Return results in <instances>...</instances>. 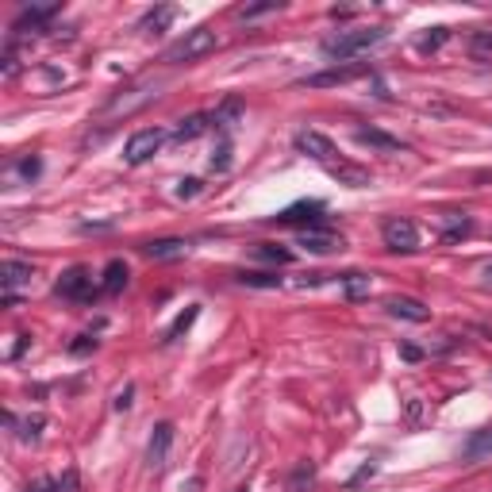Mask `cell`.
<instances>
[{"mask_svg": "<svg viewBox=\"0 0 492 492\" xmlns=\"http://www.w3.org/2000/svg\"><path fill=\"white\" fill-rule=\"evenodd\" d=\"M215 46H220V35H215L212 27H193V31H185L181 39L162 54V62L185 65V62H196V58H204V54H212Z\"/></svg>", "mask_w": 492, "mask_h": 492, "instance_id": "6da1fadb", "label": "cell"}, {"mask_svg": "<svg viewBox=\"0 0 492 492\" xmlns=\"http://www.w3.org/2000/svg\"><path fill=\"white\" fill-rule=\"evenodd\" d=\"M385 35H389L385 27H358V31H343V35H335V39H323V54H327V58L346 62V58H354V54L369 50V46L385 43Z\"/></svg>", "mask_w": 492, "mask_h": 492, "instance_id": "7a4b0ae2", "label": "cell"}, {"mask_svg": "<svg viewBox=\"0 0 492 492\" xmlns=\"http://www.w3.org/2000/svg\"><path fill=\"white\" fill-rule=\"evenodd\" d=\"M362 77H373V65L369 62H350V65H331V70H319V73H308L304 89H331V85H350V81H362Z\"/></svg>", "mask_w": 492, "mask_h": 492, "instance_id": "3957f363", "label": "cell"}, {"mask_svg": "<svg viewBox=\"0 0 492 492\" xmlns=\"http://www.w3.org/2000/svg\"><path fill=\"white\" fill-rule=\"evenodd\" d=\"M166 131L162 127H143V131H135V135L127 139V146H123V162L127 166H143L150 162V158L158 154V150L166 146Z\"/></svg>", "mask_w": 492, "mask_h": 492, "instance_id": "277c9868", "label": "cell"}, {"mask_svg": "<svg viewBox=\"0 0 492 492\" xmlns=\"http://www.w3.org/2000/svg\"><path fill=\"white\" fill-rule=\"evenodd\" d=\"M323 215H327V204H323V200H300V204H289L285 212H277V215H273V223L316 231V227H327Z\"/></svg>", "mask_w": 492, "mask_h": 492, "instance_id": "5b68a950", "label": "cell"}, {"mask_svg": "<svg viewBox=\"0 0 492 492\" xmlns=\"http://www.w3.org/2000/svg\"><path fill=\"white\" fill-rule=\"evenodd\" d=\"M381 239L389 250L396 254H412L415 246H419V227H415L412 220H400V215H392V220L381 223Z\"/></svg>", "mask_w": 492, "mask_h": 492, "instance_id": "8992f818", "label": "cell"}, {"mask_svg": "<svg viewBox=\"0 0 492 492\" xmlns=\"http://www.w3.org/2000/svg\"><path fill=\"white\" fill-rule=\"evenodd\" d=\"M292 146H296V154H304V158H311V162H319V166L338 162V150H335V143H331L327 135H319V131H296Z\"/></svg>", "mask_w": 492, "mask_h": 492, "instance_id": "52a82bcc", "label": "cell"}, {"mask_svg": "<svg viewBox=\"0 0 492 492\" xmlns=\"http://www.w3.org/2000/svg\"><path fill=\"white\" fill-rule=\"evenodd\" d=\"M173 439H177V427H173L169 419L154 423V431H150V442H146V466H150V469H166L169 450H173Z\"/></svg>", "mask_w": 492, "mask_h": 492, "instance_id": "ba28073f", "label": "cell"}, {"mask_svg": "<svg viewBox=\"0 0 492 492\" xmlns=\"http://www.w3.org/2000/svg\"><path fill=\"white\" fill-rule=\"evenodd\" d=\"M54 292L65 296V300H92V273L85 266H70L58 281H54Z\"/></svg>", "mask_w": 492, "mask_h": 492, "instance_id": "9c48e42d", "label": "cell"}, {"mask_svg": "<svg viewBox=\"0 0 492 492\" xmlns=\"http://www.w3.org/2000/svg\"><path fill=\"white\" fill-rule=\"evenodd\" d=\"M458 458L466 461V466H477V461H492V423L477 427L466 442H461V454H458Z\"/></svg>", "mask_w": 492, "mask_h": 492, "instance_id": "30bf717a", "label": "cell"}, {"mask_svg": "<svg viewBox=\"0 0 492 492\" xmlns=\"http://www.w3.org/2000/svg\"><path fill=\"white\" fill-rule=\"evenodd\" d=\"M385 311L396 316V319H408V323H427L431 319V308L415 296H389L385 300Z\"/></svg>", "mask_w": 492, "mask_h": 492, "instance_id": "8fae6325", "label": "cell"}, {"mask_svg": "<svg viewBox=\"0 0 492 492\" xmlns=\"http://www.w3.org/2000/svg\"><path fill=\"white\" fill-rule=\"evenodd\" d=\"M58 12H62L58 4H31V8H23V12H20V20L12 23V39H16V35H23L27 27H31V31H43V27L50 23Z\"/></svg>", "mask_w": 492, "mask_h": 492, "instance_id": "7c38bea8", "label": "cell"}, {"mask_svg": "<svg viewBox=\"0 0 492 492\" xmlns=\"http://www.w3.org/2000/svg\"><path fill=\"white\" fill-rule=\"evenodd\" d=\"M354 143H358V146H369V150H385V154L408 150V143H404V139L389 135V131H377V127H358V131H354Z\"/></svg>", "mask_w": 492, "mask_h": 492, "instance_id": "4fadbf2b", "label": "cell"}, {"mask_svg": "<svg viewBox=\"0 0 492 492\" xmlns=\"http://www.w3.org/2000/svg\"><path fill=\"white\" fill-rule=\"evenodd\" d=\"M296 246H304L308 254H335V250H343V235L327 231V227H316V231H300Z\"/></svg>", "mask_w": 492, "mask_h": 492, "instance_id": "5bb4252c", "label": "cell"}, {"mask_svg": "<svg viewBox=\"0 0 492 492\" xmlns=\"http://www.w3.org/2000/svg\"><path fill=\"white\" fill-rule=\"evenodd\" d=\"M323 169H327L331 177H335L338 185H346V188H365L369 181H373L365 166H358V162H343V158H338V162H331V166H323Z\"/></svg>", "mask_w": 492, "mask_h": 492, "instance_id": "9a60e30c", "label": "cell"}, {"mask_svg": "<svg viewBox=\"0 0 492 492\" xmlns=\"http://www.w3.org/2000/svg\"><path fill=\"white\" fill-rule=\"evenodd\" d=\"M35 269L27 266V262H0V289L4 292H16L23 285H31Z\"/></svg>", "mask_w": 492, "mask_h": 492, "instance_id": "2e32d148", "label": "cell"}, {"mask_svg": "<svg viewBox=\"0 0 492 492\" xmlns=\"http://www.w3.org/2000/svg\"><path fill=\"white\" fill-rule=\"evenodd\" d=\"M208 127H212V116H200V112H196V116H185V119L173 127V135H169V143L185 146V143H193V139H200Z\"/></svg>", "mask_w": 492, "mask_h": 492, "instance_id": "e0dca14e", "label": "cell"}, {"mask_svg": "<svg viewBox=\"0 0 492 492\" xmlns=\"http://www.w3.org/2000/svg\"><path fill=\"white\" fill-rule=\"evenodd\" d=\"M127 277H131L127 262H123V258H112L108 266H104L100 292H104V296H116V292H123V289H127Z\"/></svg>", "mask_w": 492, "mask_h": 492, "instance_id": "ac0fdd59", "label": "cell"}, {"mask_svg": "<svg viewBox=\"0 0 492 492\" xmlns=\"http://www.w3.org/2000/svg\"><path fill=\"white\" fill-rule=\"evenodd\" d=\"M143 254L154 262H169V258H185L188 254V239H154L143 242Z\"/></svg>", "mask_w": 492, "mask_h": 492, "instance_id": "d6986e66", "label": "cell"}, {"mask_svg": "<svg viewBox=\"0 0 492 492\" xmlns=\"http://www.w3.org/2000/svg\"><path fill=\"white\" fill-rule=\"evenodd\" d=\"M239 116H242V100L239 97H227L220 108L212 112V127L220 131V135H231V127L239 123Z\"/></svg>", "mask_w": 492, "mask_h": 492, "instance_id": "ffe728a7", "label": "cell"}, {"mask_svg": "<svg viewBox=\"0 0 492 492\" xmlns=\"http://www.w3.org/2000/svg\"><path fill=\"white\" fill-rule=\"evenodd\" d=\"M177 20V8L173 4H158V8H150V12L143 16V20H139V31H166L169 23Z\"/></svg>", "mask_w": 492, "mask_h": 492, "instance_id": "44dd1931", "label": "cell"}, {"mask_svg": "<svg viewBox=\"0 0 492 492\" xmlns=\"http://www.w3.org/2000/svg\"><path fill=\"white\" fill-rule=\"evenodd\" d=\"M196 319H200V304H188V308L181 311V316H177L173 323H169V331L162 335V343H166V346H169V343H177L181 335H188V331H193Z\"/></svg>", "mask_w": 492, "mask_h": 492, "instance_id": "7402d4cb", "label": "cell"}, {"mask_svg": "<svg viewBox=\"0 0 492 492\" xmlns=\"http://www.w3.org/2000/svg\"><path fill=\"white\" fill-rule=\"evenodd\" d=\"M442 242H461L466 235H473V220L469 215H458V212H446L442 215Z\"/></svg>", "mask_w": 492, "mask_h": 492, "instance_id": "603a6c76", "label": "cell"}, {"mask_svg": "<svg viewBox=\"0 0 492 492\" xmlns=\"http://www.w3.org/2000/svg\"><path fill=\"white\" fill-rule=\"evenodd\" d=\"M343 292H346V300H365L369 296V289H373V281H369V273H343Z\"/></svg>", "mask_w": 492, "mask_h": 492, "instance_id": "cb8c5ba5", "label": "cell"}, {"mask_svg": "<svg viewBox=\"0 0 492 492\" xmlns=\"http://www.w3.org/2000/svg\"><path fill=\"white\" fill-rule=\"evenodd\" d=\"M250 254L258 262H273V266H289V262H292V250H289V246H277V242H258Z\"/></svg>", "mask_w": 492, "mask_h": 492, "instance_id": "d4e9b609", "label": "cell"}, {"mask_svg": "<svg viewBox=\"0 0 492 492\" xmlns=\"http://www.w3.org/2000/svg\"><path fill=\"white\" fill-rule=\"evenodd\" d=\"M400 419L408 423V427H423L427 423V400H419V396H408V400L400 404Z\"/></svg>", "mask_w": 492, "mask_h": 492, "instance_id": "484cf974", "label": "cell"}, {"mask_svg": "<svg viewBox=\"0 0 492 492\" xmlns=\"http://www.w3.org/2000/svg\"><path fill=\"white\" fill-rule=\"evenodd\" d=\"M446 43H450V27H431V31L415 43V50H419V54H434V50H442Z\"/></svg>", "mask_w": 492, "mask_h": 492, "instance_id": "4316f807", "label": "cell"}, {"mask_svg": "<svg viewBox=\"0 0 492 492\" xmlns=\"http://www.w3.org/2000/svg\"><path fill=\"white\" fill-rule=\"evenodd\" d=\"M235 281L246 285V289H281L277 273H235Z\"/></svg>", "mask_w": 492, "mask_h": 492, "instance_id": "83f0119b", "label": "cell"}, {"mask_svg": "<svg viewBox=\"0 0 492 492\" xmlns=\"http://www.w3.org/2000/svg\"><path fill=\"white\" fill-rule=\"evenodd\" d=\"M208 166H212L215 173H227V169H231V135H223V139H220V146L212 150Z\"/></svg>", "mask_w": 492, "mask_h": 492, "instance_id": "f1b7e54d", "label": "cell"}, {"mask_svg": "<svg viewBox=\"0 0 492 492\" xmlns=\"http://www.w3.org/2000/svg\"><path fill=\"white\" fill-rule=\"evenodd\" d=\"M16 427H20V439H23V442H39V434H43V427H46V415L35 412V415H27L23 423H16Z\"/></svg>", "mask_w": 492, "mask_h": 492, "instance_id": "f546056e", "label": "cell"}, {"mask_svg": "<svg viewBox=\"0 0 492 492\" xmlns=\"http://www.w3.org/2000/svg\"><path fill=\"white\" fill-rule=\"evenodd\" d=\"M311 481H316V466H311V461H300V466L292 469V477H289V492H304Z\"/></svg>", "mask_w": 492, "mask_h": 492, "instance_id": "4dcf8cb0", "label": "cell"}, {"mask_svg": "<svg viewBox=\"0 0 492 492\" xmlns=\"http://www.w3.org/2000/svg\"><path fill=\"white\" fill-rule=\"evenodd\" d=\"M469 50L481 54V58H492V31L481 27V31H469Z\"/></svg>", "mask_w": 492, "mask_h": 492, "instance_id": "1f68e13d", "label": "cell"}, {"mask_svg": "<svg viewBox=\"0 0 492 492\" xmlns=\"http://www.w3.org/2000/svg\"><path fill=\"white\" fill-rule=\"evenodd\" d=\"M16 173H20L23 181H35V177L43 173V158H35V154H27V158H20V162H16Z\"/></svg>", "mask_w": 492, "mask_h": 492, "instance_id": "d6a6232c", "label": "cell"}, {"mask_svg": "<svg viewBox=\"0 0 492 492\" xmlns=\"http://www.w3.org/2000/svg\"><path fill=\"white\" fill-rule=\"evenodd\" d=\"M373 477H377V461H365V466H362V469H358V473H354V477H350V481H346V488H350V492H354L358 485H365V481H373Z\"/></svg>", "mask_w": 492, "mask_h": 492, "instance_id": "836d02e7", "label": "cell"}, {"mask_svg": "<svg viewBox=\"0 0 492 492\" xmlns=\"http://www.w3.org/2000/svg\"><path fill=\"white\" fill-rule=\"evenodd\" d=\"M92 350H97V338H92V335H77L70 343V354L73 358H85V354H92Z\"/></svg>", "mask_w": 492, "mask_h": 492, "instance_id": "e575fe53", "label": "cell"}, {"mask_svg": "<svg viewBox=\"0 0 492 492\" xmlns=\"http://www.w3.org/2000/svg\"><path fill=\"white\" fill-rule=\"evenodd\" d=\"M200 177H185L181 185H177V200H193V196H200Z\"/></svg>", "mask_w": 492, "mask_h": 492, "instance_id": "d590c367", "label": "cell"}, {"mask_svg": "<svg viewBox=\"0 0 492 492\" xmlns=\"http://www.w3.org/2000/svg\"><path fill=\"white\" fill-rule=\"evenodd\" d=\"M327 281H331V273H304V277L292 281V289H319V285H327Z\"/></svg>", "mask_w": 492, "mask_h": 492, "instance_id": "8d00e7d4", "label": "cell"}, {"mask_svg": "<svg viewBox=\"0 0 492 492\" xmlns=\"http://www.w3.org/2000/svg\"><path fill=\"white\" fill-rule=\"evenodd\" d=\"M54 492H81V477H77V469H65L62 477H58V488Z\"/></svg>", "mask_w": 492, "mask_h": 492, "instance_id": "74e56055", "label": "cell"}, {"mask_svg": "<svg viewBox=\"0 0 492 492\" xmlns=\"http://www.w3.org/2000/svg\"><path fill=\"white\" fill-rule=\"evenodd\" d=\"M277 0H269V4H254V8H242L239 12V20H254V16H266V12H277Z\"/></svg>", "mask_w": 492, "mask_h": 492, "instance_id": "f35d334b", "label": "cell"}, {"mask_svg": "<svg viewBox=\"0 0 492 492\" xmlns=\"http://www.w3.org/2000/svg\"><path fill=\"white\" fill-rule=\"evenodd\" d=\"M400 358H404V362H423V350L415 343H400Z\"/></svg>", "mask_w": 492, "mask_h": 492, "instance_id": "ab89813d", "label": "cell"}, {"mask_svg": "<svg viewBox=\"0 0 492 492\" xmlns=\"http://www.w3.org/2000/svg\"><path fill=\"white\" fill-rule=\"evenodd\" d=\"M58 488V481H50V477H39V481H31V485H27L23 492H54Z\"/></svg>", "mask_w": 492, "mask_h": 492, "instance_id": "60d3db41", "label": "cell"}, {"mask_svg": "<svg viewBox=\"0 0 492 492\" xmlns=\"http://www.w3.org/2000/svg\"><path fill=\"white\" fill-rule=\"evenodd\" d=\"M131 400H135V385H127V389L116 396V412H127V408H131Z\"/></svg>", "mask_w": 492, "mask_h": 492, "instance_id": "b9f144b4", "label": "cell"}, {"mask_svg": "<svg viewBox=\"0 0 492 492\" xmlns=\"http://www.w3.org/2000/svg\"><path fill=\"white\" fill-rule=\"evenodd\" d=\"M485 277H488V281H492V266H485Z\"/></svg>", "mask_w": 492, "mask_h": 492, "instance_id": "7bdbcfd3", "label": "cell"}, {"mask_svg": "<svg viewBox=\"0 0 492 492\" xmlns=\"http://www.w3.org/2000/svg\"><path fill=\"white\" fill-rule=\"evenodd\" d=\"M235 492H250V488H246V485H239V488H235Z\"/></svg>", "mask_w": 492, "mask_h": 492, "instance_id": "ee69618b", "label": "cell"}]
</instances>
